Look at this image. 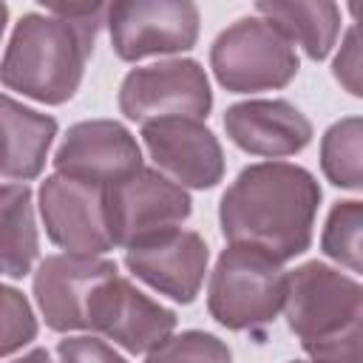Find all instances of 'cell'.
<instances>
[{"label": "cell", "instance_id": "obj_26", "mask_svg": "<svg viewBox=\"0 0 363 363\" xmlns=\"http://www.w3.org/2000/svg\"><path fill=\"white\" fill-rule=\"evenodd\" d=\"M6 23H9V6L0 3V40H3V31H6Z\"/></svg>", "mask_w": 363, "mask_h": 363}, {"label": "cell", "instance_id": "obj_18", "mask_svg": "<svg viewBox=\"0 0 363 363\" xmlns=\"http://www.w3.org/2000/svg\"><path fill=\"white\" fill-rule=\"evenodd\" d=\"M40 255L34 193L28 184H0V275L26 278Z\"/></svg>", "mask_w": 363, "mask_h": 363}, {"label": "cell", "instance_id": "obj_11", "mask_svg": "<svg viewBox=\"0 0 363 363\" xmlns=\"http://www.w3.org/2000/svg\"><path fill=\"white\" fill-rule=\"evenodd\" d=\"M113 275H119L116 261L99 255H45L31 281L45 326L62 335L88 329V306Z\"/></svg>", "mask_w": 363, "mask_h": 363}, {"label": "cell", "instance_id": "obj_25", "mask_svg": "<svg viewBox=\"0 0 363 363\" xmlns=\"http://www.w3.org/2000/svg\"><path fill=\"white\" fill-rule=\"evenodd\" d=\"M11 363H54V360H51V352H48V349L37 346V349L26 352L23 357H17V360H11Z\"/></svg>", "mask_w": 363, "mask_h": 363}, {"label": "cell", "instance_id": "obj_12", "mask_svg": "<svg viewBox=\"0 0 363 363\" xmlns=\"http://www.w3.org/2000/svg\"><path fill=\"white\" fill-rule=\"evenodd\" d=\"M176 323L179 318L173 309L147 298L128 278L113 275L96 289L88 306L85 332H96L130 354H147L173 335Z\"/></svg>", "mask_w": 363, "mask_h": 363}, {"label": "cell", "instance_id": "obj_22", "mask_svg": "<svg viewBox=\"0 0 363 363\" xmlns=\"http://www.w3.org/2000/svg\"><path fill=\"white\" fill-rule=\"evenodd\" d=\"M37 329L40 326L28 298L14 286L0 284V357L28 346L37 337Z\"/></svg>", "mask_w": 363, "mask_h": 363}, {"label": "cell", "instance_id": "obj_13", "mask_svg": "<svg viewBox=\"0 0 363 363\" xmlns=\"http://www.w3.org/2000/svg\"><path fill=\"white\" fill-rule=\"evenodd\" d=\"M142 142L156 170L184 190H210L224 179L221 142L201 119L170 116L147 122L142 125Z\"/></svg>", "mask_w": 363, "mask_h": 363}, {"label": "cell", "instance_id": "obj_23", "mask_svg": "<svg viewBox=\"0 0 363 363\" xmlns=\"http://www.w3.org/2000/svg\"><path fill=\"white\" fill-rule=\"evenodd\" d=\"M60 363H128L113 346L94 335H74L57 343Z\"/></svg>", "mask_w": 363, "mask_h": 363}, {"label": "cell", "instance_id": "obj_2", "mask_svg": "<svg viewBox=\"0 0 363 363\" xmlns=\"http://www.w3.org/2000/svg\"><path fill=\"white\" fill-rule=\"evenodd\" d=\"M108 6H51L28 11L14 23L0 60V82L43 105L68 102L94 54Z\"/></svg>", "mask_w": 363, "mask_h": 363}, {"label": "cell", "instance_id": "obj_1", "mask_svg": "<svg viewBox=\"0 0 363 363\" xmlns=\"http://www.w3.org/2000/svg\"><path fill=\"white\" fill-rule=\"evenodd\" d=\"M320 204L318 179L292 162H258L244 167L218 201L221 235L292 261L312 247Z\"/></svg>", "mask_w": 363, "mask_h": 363}, {"label": "cell", "instance_id": "obj_6", "mask_svg": "<svg viewBox=\"0 0 363 363\" xmlns=\"http://www.w3.org/2000/svg\"><path fill=\"white\" fill-rule=\"evenodd\" d=\"M119 111L139 125L170 116L207 119L213 111L210 79L201 62L187 57L130 68L119 85Z\"/></svg>", "mask_w": 363, "mask_h": 363}, {"label": "cell", "instance_id": "obj_19", "mask_svg": "<svg viewBox=\"0 0 363 363\" xmlns=\"http://www.w3.org/2000/svg\"><path fill=\"white\" fill-rule=\"evenodd\" d=\"M360 142H363L360 116H343L340 122L329 125V130L320 139V170L340 190H360L363 184Z\"/></svg>", "mask_w": 363, "mask_h": 363}, {"label": "cell", "instance_id": "obj_14", "mask_svg": "<svg viewBox=\"0 0 363 363\" xmlns=\"http://www.w3.org/2000/svg\"><path fill=\"white\" fill-rule=\"evenodd\" d=\"M210 264V247L196 230H170L125 250L128 272L176 303H193Z\"/></svg>", "mask_w": 363, "mask_h": 363}, {"label": "cell", "instance_id": "obj_17", "mask_svg": "<svg viewBox=\"0 0 363 363\" xmlns=\"http://www.w3.org/2000/svg\"><path fill=\"white\" fill-rule=\"evenodd\" d=\"M255 11L315 62L326 60L340 37V9L329 0H258Z\"/></svg>", "mask_w": 363, "mask_h": 363}, {"label": "cell", "instance_id": "obj_16", "mask_svg": "<svg viewBox=\"0 0 363 363\" xmlns=\"http://www.w3.org/2000/svg\"><path fill=\"white\" fill-rule=\"evenodd\" d=\"M57 128L54 116L0 94V176L20 184L37 179L45 167Z\"/></svg>", "mask_w": 363, "mask_h": 363}, {"label": "cell", "instance_id": "obj_5", "mask_svg": "<svg viewBox=\"0 0 363 363\" xmlns=\"http://www.w3.org/2000/svg\"><path fill=\"white\" fill-rule=\"evenodd\" d=\"M216 82L230 94L286 88L301 68L295 45L264 17H238L210 45Z\"/></svg>", "mask_w": 363, "mask_h": 363}, {"label": "cell", "instance_id": "obj_10", "mask_svg": "<svg viewBox=\"0 0 363 363\" xmlns=\"http://www.w3.org/2000/svg\"><path fill=\"white\" fill-rule=\"evenodd\" d=\"M54 170L99 187H113L145 167L136 136L116 119H85L65 130Z\"/></svg>", "mask_w": 363, "mask_h": 363}, {"label": "cell", "instance_id": "obj_7", "mask_svg": "<svg viewBox=\"0 0 363 363\" xmlns=\"http://www.w3.org/2000/svg\"><path fill=\"white\" fill-rule=\"evenodd\" d=\"M111 48L125 62L182 54L199 40V6L190 0H125L105 11Z\"/></svg>", "mask_w": 363, "mask_h": 363}, {"label": "cell", "instance_id": "obj_8", "mask_svg": "<svg viewBox=\"0 0 363 363\" xmlns=\"http://www.w3.org/2000/svg\"><path fill=\"white\" fill-rule=\"evenodd\" d=\"M37 207L45 235L68 255H105L113 250L108 187L54 173L40 184Z\"/></svg>", "mask_w": 363, "mask_h": 363}, {"label": "cell", "instance_id": "obj_27", "mask_svg": "<svg viewBox=\"0 0 363 363\" xmlns=\"http://www.w3.org/2000/svg\"><path fill=\"white\" fill-rule=\"evenodd\" d=\"M292 363H312V360H292Z\"/></svg>", "mask_w": 363, "mask_h": 363}, {"label": "cell", "instance_id": "obj_3", "mask_svg": "<svg viewBox=\"0 0 363 363\" xmlns=\"http://www.w3.org/2000/svg\"><path fill=\"white\" fill-rule=\"evenodd\" d=\"M286 326L298 335L312 363H360L363 286L323 261L286 272Z\"/></svg>", "mask_w": 363, "mask_h": 363}, {"label": "cell", "instance_id": "obj_21", "mask_svg": "<svg viewBox=\"0 0 363 363\" xmlns=\"http://www.w3.org/2000/svg\"><path fill=\"white\" fill-rule=\"evenodd\" d=\"M145 363H233V352L218 335L187 329L150 349Z\"/></svg>", "mask_w": 363, "mask_h": 363}, {"label": "cell", "instance_id": "obj_15", "mask_svg": "<svg viewBox=\"0 0 363 363\" xmlns=\"http://www.w3.org/2000/svg\"><path fill=\"white\" fill-rule=\"evenodd\" d=\"M224 130L250 156L284 159L312 142V122L286 99H247L224 111Z\"/></svg>", "mask_w": 363, "mask_h": 363}, {"label": "cell", "instance_id": "obj_24", "mask_svg": "<svg viewBox=\"0 0 363 363\" xmlns=\"http://www.w3.org/2000/svg\"><path fill=\"white\" fill-rule=\"evenodd\" d=\"M332 74L335 79L352 94V96H360V45H357V28L352 26L343 37V45H340V54L335 57L332 62Z\"/></svg>", "mask_w": 363, "mask_h": 363}, {"label": "cell", "instance_id": "obj_4", "mask_svg": "<svg viewBox=\"0 0 363 363\" xmlns=\"http://www.w3.org/2000/svg\"><path fill=\"white\" fill-rule=\"evenodd\" d=\"M286 298V269L269 252L230 244L221 250L210 284L207 312L230 332H252L278 318Z\"/></svg>", "mask_w": 363, "mask_h": 363}, {"label": "cell", "instance_id": "obj_9", "mask_svg": "<svg viewBox=\"0 0 363 363\" xmlns=\"http://www.w3.org/2000/svg\"><path fill=\"white\" fill-rule=\"evenodd\" d=\"M190 213L187 190L150 167L108 187V227L113 247L122 250L182 227Z\"/></svg>", "mask_w": 363, "mask_h": 363}, {"label": "cell", "instance_id": "obj_20", "mask_svg": "<svg viewBox=\"0 0 363 363\" xmlns=\"http://www.w3.org/2000/svg\"><path fill=\"white\" fill-rule=\"evenodd\" d=\"M360 230H363V204L357 199L332 204L323 233H320V250L326 258L337 261L349 272H360Z\"/></svg>", "mask_w": 363, "mask_h": 363}]
</instances>
